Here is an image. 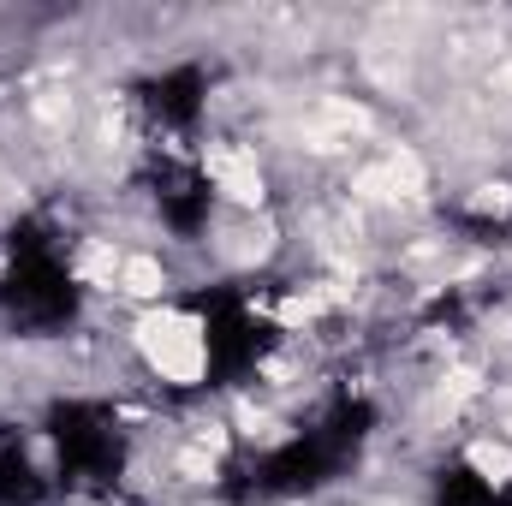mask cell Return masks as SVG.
Instances as JSON below:
<instances>
[{
  "label": "cell",
  "mask_w": 512,
  "mask_h": 506,
  "mask_svg": "<svg viewBox=\"0 0 512 506\" xmlns=\"http://www.w3.org/2000/svg\"><path fill=\"white\" fill-rule=\"evenodd\" d=\"M370 435V405L364 399H334L310 429L286 435L280 447L256 453L245 465L227 471V495L233 501H286V495H310L322 489Z\"/></svg>",
  "instance_id": "cell-1"
},
{
  "label": "cell",
  "mask_w": 512,
  "mask_h": 506,
  "mask_svg": "<svg viewBox=\"0 0 512 506\" xmlns=\"http://www.w3.org/2000/svg\"><path fill=\"white\" fill-rule=\"evenodd\" d=\"M0 310L18 328H60L78 316V280H72L60 245L42 239L36 227L12 233V268L0 280Z\"/></svg>",
  "instance_id": "cell-2"
},
{
  "label": "cell",
  "mask_w": 512,
  "mask_h": 506,
  "mask_svg": "<svg viewBox=\"0 0 512 506\" xmlns=\"http://www.w3.org/2000/svg\"><path fill=\"white\" fill-rule=\"evenodd\" d=\"M48 435H54V453H60V477L78 483V489H108L126 471V435H120V417L102 399L54 405Z\"/></svg>",
  "instance_id": "cell-3"
},
{
  "label": "cell",
  "mask_w": 512,
  "mask_h": 506,
  "mask_svg": "<svg viewBox=\"0 0 512 506\" xmlns=\"http://www.w3.org/2000/svg\"><path fill=\"white\" fill-rule=\"evenodd\" d=\"M203 352H209V370L221 381H239L245 370H256V358L268 352V328L239 292H209L203 304Z\"/></svg>",
  "instance_id": "cell-4"
},
{
  "label": "cell",
  "mask_w": 512,
  "mask_h": 506,
  "mask_svg": "<svg viewBox=\"0 0 512 506\" xmlns=\"http://www.w3.org/2000/svg\"><path fill=\"white\" fill-rule=\"evenodd\" d=\"M149 185H155V209H161V221H167L173 233L191 239V233L209 221V179H203L197 161H185V155H161V161L149 167Z\"/></svg>",
  "instance_id": "cell-5"
},
{
  "label": "cell",
  "mask_w": 512,
  "mask_h": 506,
  "mask_svg": "<svg viewBox=\"0 0 512 506\" xmlns=\"http://www.w3.org/2000/svg\"><path fill=\"white\" fill-rule=\"evenodd\" d=\"M203 96H209V84H203V72H197V66H173V72H161V78H149V84H143V108H149L161 126H173V131L197 126Z\"/></svg>",
  "instance_id": "cell-6"
},
{
  "label": "cell",
  "mask_w": 512,
  "mask_h": 506,
  "mask_svg": "<svg viewBox=\"0 0 512 506\" xmlns=\"http://www.w3.org/2000/svg\"><path fill=\"white\" fill-rule=\"evenodd\" d=\"M48 495V477L30 465L24 447H6L0 453V506H36Z\"/></svg>",
  "instance_id": "cell-7"
},
{
  "label": "cell",
  "mask_w": 512,
  "mask_h": 506,
  "mask_svg": "<svg viewBox=\"0 0 512 506\" xmlns=\"http://www.w3.org/2000/svg\"><path fill=\"white\" fill-rule=\"evenodd\" d=\"M435 506H512L489 477H477V471H441V495Z\"/></svg>",
  "instance_id": "cell-8"
}]
</instances>
